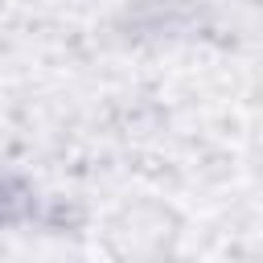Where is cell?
I'll return each instance as SVG.
<instances>
[{"instance_id": "6da1fadb", "label": "cell", "mask_w": 263, "mask_h": 263, "mask_svg": "<svg viewBox=\"0 0 263 263\" xmlns=\"http://www.w3.org/2000/svg\"><path fill=\"white\" fill-rule=\"evenodd\" d=\"M33 210H37L33 189L16 177H4L0 181V226H21L25 218H33Z\"/></svg>"}]
</instances>
